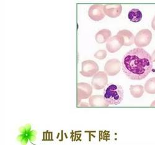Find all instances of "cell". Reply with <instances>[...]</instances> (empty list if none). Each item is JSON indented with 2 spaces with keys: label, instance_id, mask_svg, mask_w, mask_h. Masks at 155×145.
<instances>
[{
  "label": "cell",
  "instance_id": "13",
  "mask_svg": "<svg viewBox=\"0 0 155 145\" xmlns=\"http://www.w3.org/2000/svg\"><path fill=\"white\" fill-rule=\"evenodd\" d=\"M112 33L109 29H102L99 31L95 36L96 41L98 44H104L107 42L109 39L111 37Z\"/></svg>",
  "mask_w": 155,
  "mask_h": 145
},
{
  "label": "cell",
  "instance_id": "16",
  "mask_svg": "<svg viewBox=\"0 0 155 145\" xmlns=\"http://www.w3.org/2000/svg\"><path fill=\"white\" fill-rule=\"evenodd\" d=\"M144 89L148 94H155V77L150 78L145 83Z\"/></svg>",
  "mask_w": 155,
  "mask_h": 145
},
{
  "label": "cell",
  "instance_id": "15",
  "mask_svg": "<svg viewBox=\"0 0 155 145\" xmlns=\"http://www.w3.org/2000/svg\"><path fill=\"white\" fill-rule=\"evenodd\" d=\"M131 95L135 98H140L144 93V87L141 85H131L130 87Z\"/></svg>",
  "mask_w": 155,
  "mask_h": 145
},
{
  "label": "cell",
  "instance_id": "19",
  "mask_svg": "<svg viewBox=\"0 0 155 145\" xmlns=\"http://www.w3.org/2000/svg\"><path fill=\"white\" fill-rule=\"evenodd\" d=\"M151 58H152V60L153 62H155V50L153 51V54L151 55Z\"/></svg>",
  "mask_w": 155,
  "mask_h": 145
},
{
  "label": "cell",
  "instance_id": "6",
  "mask_svg": "<svg viewBox=\"0 0 155 145\" xmlns=\"http://www.w3.org/2000/svg\"><path fill=\"white\" fill-rule=\"evenodd\" d=\"M124 44L123 38L119 34L111 37L107 42L106 48L109 52L115 53L119 51Z\"/></svg>",
  "mask_w": 155,
  "mask_h": 145
},
{
  "label": "cell",
  "instance_id": "12",
  "mask_svg": "<svg viewBox=\"0 0 155 145\" xmlns=\"http://www.w3.org/2000/svg\"><path fill=\"white\" fill-rule=\"evenodd\" d=\"M117 34L120 35L123 38L124 41V46H130L134 44L135 36L130 31L121 30L118 32Z\"/></svg>",
  "mask_w": 155,
  "mask_h": 145
},
{
  "label": "cell",
  "instance_id": "20",
  "mask_svg": "<svg viewBox=\"0 0 155 145\" xmlns=\"http://www.w3.org/2000/svg\"><path fill=\"white\" fill-rule=\"evenodd\" d=\"M151 107L155 106V101H154L152 102V104H151Z\"/></svg>",
  "mask_w": 155,
  "mask_h": 145
},
{
  "label": "cell",
  "instance_id": "17",
  "mask_svg": "<svg viewBox=\"0 0 155 145\" xmlns=\"http://www.w3.org/2000/svg\"><path fill=\"white\" fill-rule=\"evenodd\" d=\"M107 52L104 50H100L96 51L94 54V57L98 60H104L107 57Z\"/></svg>",
  "mask_w": 155,
  "mask_h": 145
},
{
  "label": "cell",
  "instance_id": "18",
  "mask_svg": "<svg viewBox=\"0 0 155 145\" xmlns=\"http://www.w3.org/2000/svg\"><path fill=\"white\" fill-rule=\"evenodd\" d=\"M151 28L153 30L155 31V16L153 18V19L152 20V22H151Z\"/></svg>",
  "mask_w": 155,
  "mask_h": 145
},
{
  "label": "cell",
  "instance_id": "11",
  "mask_svg": "<svg viewBox=\"0 0 155 145\" xmlns=\"http://www.w3.org/2000/svg\"><path fill=\"white\" fill-rule=\"evenodd\" d=\"M89 105L91 107H107L109 104L104 99L103 96H92L89 99Z\"/></svg>",
  "mask_w": 155,
  "mask_h": 145
},
{
  "label": "cell",
  "instance_id": "4",
  "mask_svg": "<svg viewBox=\"0 0 155 145\" xmlns=\"http://www.w3.org/2000/svg\"><path fill=\"white\" fill-rule=\"evenodd\" d=\"M97 64L93 60H86L82 62L81 74L84 77H90L94 76L99 71Z\"/></svg>",
  "mask_w": 155,
  "mask_h": 145
},
{
  "label": "cell",
  "instance_id": "5",
  "mask_svg": "<svg viewBox=\"0 0 155 145\" xmlns=\"http://www.w3.org/2000/svg\"><path fill=\"white\" fill-rule=\"evenodd\" d=\"M77 86L78 102L79 104L81 100L86 99L91 97L93 93V87L89 84L86 83H79Z\"/></svg>",
  "mask_w": 155,
  "mask_h": 145
},
{
  "label": "cell",
  "instance_id": "10",
  "mask_svg": "<svg viewBox=\"0 0 155 145\" xmlns=\"http://www.w3.org/2000/svg\"><path fill=\"white\" fill-rule=\"evenodd\" d=\"M122 6L121 5H104V12L105 15L110 18L119 17L122 13Z\"/></svg>",
  "mask_w": 155,
  "mask_h": 145
},
{
  "label": "cell",
  "instance_id": "2",
  "mask_svg": "<svg viewBox=\"0 0 155 145\" xmlns=\"http://www.w3.org/2000/svg\"><path fill=\"white\" fill-rule=\"evenodd\" d=\"M103 97L109 105H118L124 99V90L122 87L115 83L108 84L103 91Z\"/></svg>",
  "mask_w": 155,
  "mask_h": 145
},
{
  "label": "cell",
  "instance_id": "9",
  "mask_svg": "<svg viewBox=\"0 0 155 145\" xmlns=\"http://www.w3.org/2000/svg\"><path fill=\"white\" fill-rule=\"evenodd\" d=\"M104 70L109 76L117 75L120 71V62L117 59H111L108 60L104 66Z\"/></svg>",
  "mask_w": 155,
  "mask_h": 145
},
{
  "label": "cell",
  "instance_id": "14",
  "mask_svg": "<svg viewBox=\"0 0 155 145\" xmlns=\"http://www.w3.org/2000/svg\"><path fill=\"white\" fill-rule=\"evenodd\" d=\"M142 17H143V15H142L141 12L138 9L136 8L131 9L128 15V19L135 23L140 22L141 20Z\"/></svg>",
  "mask_w": 155,
  "mask_h": 145
},
{
  "label": "cell",
  "instance_id": "8",
  "mask_svg": "<svg viewBox=\"0 0 155 145\" xmlns=\"http://www.w3.org/2000/svg\"><path fill=\"white\" fill-rule=\"evenodd\" d=\"M88 15L92 20L99 21L105 18L104 12V5H94L89 8Z\"/></svg>",
  "mask_w": 155,
  "mask_h": 145
},
{
  "label": "cell",
  "instance_id": "3",
  "mask_svg": "<svg viewBox=\"0 0 155 145\" xmlns=\"http://www.w3.org/2000/svg\"><path fill=\"white\" fill-rule=\"evenodd\" d=\"M152 39V33L149 29L140 31L135 37L134 44L138 48H142L148 45Z\"/></svg>",
  "mask_w": 155,
  "mask_h": 145
},
{
  "label": "cell",
  "instance_id": "7",
  "mask_svg": "<svg viewBox=\"0 0 155 145\" xmlns=\"http://www.w3.org/2000/svg\"><path fill=\"white\" fill-rule=\"evenodd\" d=\"M107 83L108 77L106 73L104 71H99L93 76L91 84L94 89L96 90H101L106 87Z\"/></svg>",
  "mask_w": 155,
  "mask_h": 145
},
{
  "label": "cell",
  "instance_id": "1",
  "mask_svg": "<svg viewBox=\"0 0 155 145\" xmlns=\"http://www.w3.org/2000/svg\"><path fill=\"white\" fill-rule=\"evenodd\" d=\"M121 63L124 74L132 80H143L151 71L153 66L151 56L142 48L128 51Z\"/></svg>",
  "mask_w": 155,
  "mask_h": 145
}]
</instances>
